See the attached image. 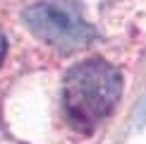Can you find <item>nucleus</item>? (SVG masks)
Returning <instances> with one entry per match:
<instances>
[{
	"label": "nucleus",
	"mask_w": 146,
	"mask_h": 144,
	"mask_svg": "<svg viewBox=\"0 0 146 144\" xmlns=\"http://www.w3.org/2000/svg\"><path fill=\"white\" fill-rule=\"evenodd\" d=\"M3 53H5V39H3V34H0V58H3Z\"/></svg>",
	"instance_id": "obj_3"
},
{
	"label": "nucleus",
	"mask_w": 146,
	"mask_h": 144,
	"mask_svg": "<svg viewBox=\"0 0 146 144\" xmlns=\"http://www.w3.org/2000/svg\"><path fill=\"white\" fill-rule=\"evenodd\" d=\"M120 75L113 65L103 60L79 63L65 77L62 106L67 120L82 130H91L98 125L120 99Z\"/></svg>",
	"instance_id": "obj_1"
},
{
	"label": "nucleus",
	"mask_w": 146,
	"mask_h": 144,
	"mask_svg": "<svg viewBox=\"0 0 146 144\" xmlns=\"http://www.w3.org/2000/svg\"><path fill=\"white\" fill-rule=\"evenodd\" d=\"M29 29L58 51H79L91 41V24L82 17L74 5L65 0H43L36 3L24 15Z\"/></svg>",
	"instance_id": "obj_2"
}]
</instances>
